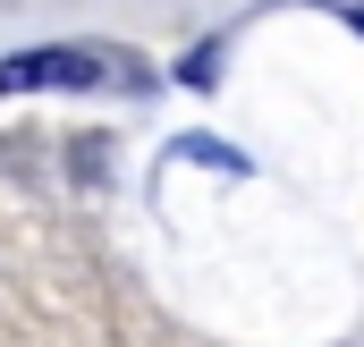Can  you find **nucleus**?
Masks as SVG:
<instances>
[{"label":"nucleus","mask_w":364,"mask_h":347,"mask_svg":"<svg viewBox=\"0 0 364 347\" xmlns=\"http://www.w3.org/2000/svg\"><path fill=\"white\" fill-rule=\"evenodd\" d=\"M144 93L153 85V68L136 60V51H119V43H34V51H17V60H0V102L9 93Z\"/></svg>","instance_id":"f257e3e1"},{"label":"nucleus","mask_w":364,"mask_h":347,"mask_svg":"<svg viewBox=\"0 0 364 347\" xmlns=\"http://www.w3.org/2000/svg\"><path fill=\"white\" fill-rule=\"evenodd\" d=\"M314 9H339L348 26H364V0H314Z\"/></svg>","instance_id":"f03ea898"}]
</instances>
